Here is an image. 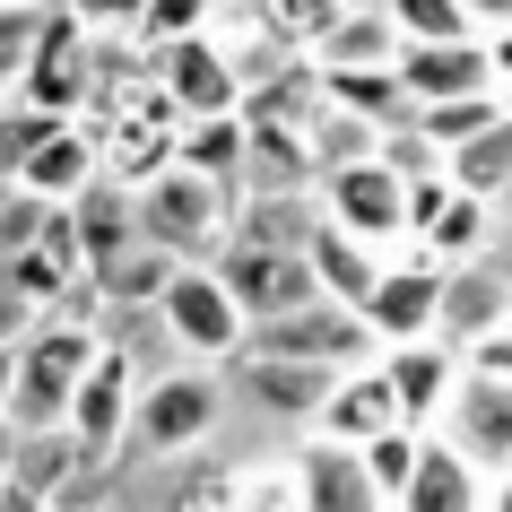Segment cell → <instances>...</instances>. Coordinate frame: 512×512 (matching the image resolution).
Listing matches in <instances>:
<instances>
[{"label": "cell", "instance_id": "e0dca14e", "mask_svg": "<svg viewBox=\"0 0 512 512\" xmlns=\"http://www.w3.org/2000/svg\"><path fill=\"white\" fill-rule=\"evenodd\" d=\"M400 87L426 105H460V96H495V61L486 44H408L400 53Z\"/></svg>", "mask_w": 512, "mask_h": 512}, {"label": "cell", "instance_id": "f1b7e54d", "mask_svg": "<svg viewBox=\"0 0 512 512\" xmlns=\"http://www.w3.org/2000/svg\"><path fill=\"white\" fill-rule=\"evenodd\" d=\"M426 443H434V434H417V426H391L382 443H365V478L382 486V504H391V512L408 504V486H417V469H426Z\"/></svg>", "mask_w": 512, "mask_h": 512}, {"label": "cell", "instance_id": "9a60e30c", "mask_svg": "<svg viewBox=\"0 0 512 512\" xmlns=\"http://www.w3.org/2000/svg\"><path fill=\"white\" fill-rule=\"evenodd\" d=\"M400 53H408V35L391 18V0H339L313 61H322V79H339V70H400Z\"/></svg>", "mask_w": 512, "mask_h": 512}, {"label": "cell", "instance_id": "d6986e66", "mask_svg": "<svg viewBox=\"0 0 512 512\" xmlns=\"http://www.w3.org/2000/svg\"><path fill=\"white\" fill-rule=\"evenodd\" d=\"M70 217H79V235H87V270H96V287H105V278L139 252V191L105 174V183L87 191V200H79Z\"/></svg>", "mask_w": 512, "mask_h": 512}, {"label": "cell", "instance_id": "8fae6325", "mask_svg": "<svg viewBox=\"0 0 512 512\" xmlns=\"http://www.w3.org/2000/svg\"><path fill=\"white\" fill-rule=\"evenodd\" d=\"M139 365L122 348L105 339V356H96V374L79 382V408H70V434H79V452L87 460H105V452H122L131 443V426H139Z\"/></svg>", "mask_w": 512, "mask_h": 512}, {"label": "cell", "instance_id": "d590c367", "mask_svg": "<svg viewBox=\"0 0 512 512\" xmlns=\"http://www.w3.org/2000/svg\"><path fill=\"white\" fill-rule=\"evenodd\" d=\"M18 408V339H0V417Z\"/></svg>", "mask_w": 512, "mask_h": 512}, {"label": "cell", "instance_id": "603a6c76", "mask_svg": "<svg viewBox=\"0 0 512 512\" xmlns=\"http://www.w3.org/2000/svg\"><path fill=\"white\" fill-rule=\"evenodd\" d=\"M322 96L339 113H356V122H374L382 139L417 122V96L400 87V70H339V79H322Z\"/></svg>", "mask_w": 512, "mask_h": 512}, {"label": "cell", "instance_id": "cb8c5ba5", "mask_svg": "<svg viewBox=\"0 0 512 512\" xmlns=\"http://www.w3.org/2000/svg\"><path fill=\"white\" fill-rule=\"evenodd\" d=\"M322 191H304V200H243V226L235 243H252V252H313V235H322Z\"/></svg>", "mask_w": 512, "mask_h": 512}, {"label": "cell", "instance_id": "7a4b0ae2", "mask_svg": "<svg viewBox=\"0 0 512 512\" xmlns=\"http://www.w3.org/2000/svg\"><path fill=\"white\" fill-rule=\"evenodd\" d=\"M105 356V330L70 322V313H44V322L18 339V426L27 434H70V408H79V382L96 374Z\"/></svg>", "mask_w": 512, "mask_h": 512}, {"label": "cell", "instance_id": "836d02e7", "mask_svg": "<svg viewBox=\"0 0 512 512\" xmlns=\"http://www.w3.org/2000/svg\"><path fill=\"white\" fill-rule=\"evenodd\" d=\"M469 374H478V382H512V330H504V339H486V348L469 356Z\"/></svg>", "mask_w": 512, "mask_h": 512}, {"label": "cell", "instance_id": "9c48e42d", "mask_svg": "<svg viewBox=\"0 0 512 512\" xmlns=\"http://www.w3.org/2000/svg\"><path fill=\"white\" fill-rule=\"evenodd\" d=\"M261 356H287V365H322V374H365V365H382V339L365 313H348V304H313V313H296V322H278L252 339Z\"/></svg>", "mask_w": 512, "mask_h": 512}, {"label": "cell", "instance_id": "d6a6232c", "mask_svg": "<svg viewBox=\"0 0 512 512\" xmlns=\"http://www.w3.org/2000/svg\"><path fill=\"white\" fill-rule=\"evenodd\" d=\"M382 165H391V174H400L408 191H417V183H452V157H443V148H434V139L417 131V122L382 139Z\"/></svg>", "mask_w": 512, "mask_h": 512}, {"label": "cell", "instance_id": "8d00e7d4", "mask_svg": "<svg viewBox=\"0 0 512 512\" xmlns=\"http://www.w3.org/2000/svg\"><path fill=\"white\" fill-rule=\"evenodd\" d=\"M486 512H512V478H495V486H486Z\"/></svg>", "mask_w": 512, "mask_h": 512}, {"label": "cell", "instance_id": "ba28073f", "mask_svg": "<svg viewBox=\"0 0 512 512\" xmlns=\"http://www.w3.org/2000/svg\"><path fill=\"white\" fill-rule=\"evenodd\" d=\"M157 96L183 113V122H235V113L252 105V79H243L235 53H217L209 35H191L174 53H157Z\"/></svg>", "mask_w": 512, "mask_h": 512}, {"label": "cell", "instance_id": "f546056e", "mask_svg": "<svg viewBox=\"0 0 512 512\" xmlns=\"http://www.w3.org/2000/svg\"><path fill=\"white\" fill-rule=\"evenodd\" d=\"M44 18H53V9L0 0V105H18V87H27V70H35V44H44Z\"/></svg>", "mask_w": 512, "mask_h": 512}, {"label": "cell", "instance_id": "83f0119b", "mask_svg": "<svg viewBox=\"0 0 512 512\" xmlns=\"http://www.w3.org/2000/svg\"><path fill=\"white\" fill-rule=\"evenodd\" d=\"M87 469L79 434H27V452H18V486L44 495V504H70V478Z\"/></svg>", "mask_w": 512, "mask_h": 512}, {"label": "cell", "instance_id": "8992f818", "mask_svg": "<svg viewBox=\"0 0 512 512\" xmlns=\"http://www.w3.org/2000/svg\"><path fill=\"white\" fill-rule=\"evenodd\" d=\"M217 278L235 287L252 339H261V330H278V322H296V313H313V304H330L304 252H252V243H235V252L217 261Z\"/></svg>", "mask_w": 512, "mask_h": 512}, {"label": "cell", "instance_id": "ab89813d", "mask_svg": "<svg viewBox=\"0 0 512 512\" xmlns=\"http://www.w3.org/2000/svg\"><path fill=\"white\" fill-rule=\"evenodd\" d=\"M0 495H9V478H0Z\"/></svg>", "mask_w": 512, "mask_h": 512}, {"label": "cell", "instance_id": "277c9868", "mask_svg": "<svg viewBox=\"0 0 512 512\" xmlns=\"http://www.w3.org/2000/svg\"><path fill=\"white\" fill-rule=\"evenodd\" d=\"M217 408H226V391H217V374H200V365H183V374H148L131 443L148 460H183V452H200V443L217 434Z\"/></svg>", "mask_w": 512, "mask_h": 512}, {"label": "cell", "instance_id": "4fadbf2b", "mask_svg": "<svg viewBox=\"0 0 512 512\" xmlns=\"http://www.w3.org/2000/svg\"><path fill=\"white\" fill-rule=\"evenodd\" d=\"M443 443H452L486 486L512 478V382H478L469 374L460 400H452V417H443Z\"/></svg>", "mask_w": 512, "mask_h": 512}, {"label": "cell", "instance_id": "d4e9b609", "mask_svg": "<svg viewBox=\"0 0 512 512\" xmlns=\"http://www.w3.org/2000/svg\"><path fill=\"white\" fill-rule=\"evenodd\" d=\"M400 512H486V478L443 443V434H434V443H426V469H417V486H408Z\"/></svg>", "mask_w": 512, "mask_h": 512}, {"label": "cell", "instance_id": "4316f807", "mask_svg": "<svg viewBox=\"0 0 512 512\" xmlns=\"http://www.w3.org/2000/svg\"><path fill=\"white\" fill-rule=\"evenodd\" d=\"M452 191H469V200H486V209L512 191V113H504L486 139H469V148L452 157Z\"/></svg>", "mask_w": 512, "mask_h": 512}, {"label": "cell", "instance_id": "f35d334b", "mask_svg": "<svg viewBox=\"0 0 512 512\" xmlns=\"http://www.w3.org/2000/svg\"><path fill=\"white\" fill-rule=\"evenodd\" d=\"M495 270H504V278H512V243H504V252H495Z\"/></svg>", "mask_w": 512, "mask_h": 512}, {"label": "cell", "instance_id": "7c38bea8", "mask_svg": "<svg viewBox=\"0 0 512 512\" xmlns=\"http://www.w3.org/2000/svg\"><path fill=\"white\" fill-rule=\"evenodd\" d=\"M382 382H391V400H400V426L443 434V417H452L469 365H460L443 339H426V348H391V356H382Z\"/></svg>", "mask_w": 512, "mask_h": 512}, {"label": "cell", "instance_id": "1f68e13d", "mask_svg": "<svg viewBox=\"0 0 512 512\" xmlns=\"http://www.w3.org/2000/svg\"><path fill=\"white\" fill-rule=\"evenodd\" d=\"M174 278H183V261H165V252H148V243H139L131 261L105 278V304H148V313H157V304L174 296Z\"/></svg>", "mask_w": 512, "mask_h": 512}, {"label": "cell", "instance_id": "e575fe53", "mask_svg": "<svg viewBox=\"0 0 512 512\" xmlns=\"http://www.w3.org/2000/svg\"><path fill=\"white\" fill-rule=\"evenodd\" d=\"M18 452H27V426H18V417H0V478H18Z\"/></svg>", "mask_w": 512, "mask_h": 512}, {"label": "cell", "instance_id": "74e56055", "mask_svg": "<svg viewBox=\"0 0 512 512\" xmlns=\"http://www.w3.org/2000/svg\"><path fill=\"white\" fill-rule=\"evenodd\" d=\"M495 235L512 243V191H504V200H495Z\"/></svg>", "mask_w": 512, "mask_h": 512}, {"label": "cell", "instance_id": "5bb4252c", "mask_svg": "<svg viewBox=\"0 0 512 512\" xmlns=\"http://www.w3.org/2000/svg\"><path fill=\"white\" fill-rule=\"evenodd\" d=\"M512 330V278L495 270V261H469V270L443 278V348L469 365V356L486 348V339H504Z\"/></svg>", "mask_w": 512, "mask_h": 512}, {"label": "cell", "instance_id": "484cf974", "mask_svg": "<svg viewBox=\"0 0 512 512\" xmlns=\"http://www.w3.org/2000/svg\"><path fill=\"white\" fill-rule=\"evenodd\" d=\"M174 165H191V174H209V183L243 191V165H252V122H183V148H174Z\"/></svg>", "mask_w": 512, "mask_h": 512}, {"label": "cell", "instance_id": "3957f363", "mask_svg": "<svg viewBox=\"0 0 512 512\" xmlns=\"http://www.w3.org/2000/svg\"><path fill=\"white\" fill-rule=\"evenodd\" d=\"M157 322H165V339H174L200 374H217V365H243V356H252V322H243L235 287H226L217 270H183V278H174V296L157 304Z\"/></svg>", "mask_w": 512, "mask_h": 512}, {"label": "cell", "instance_id": "2e32d148", "mask_svg": "<svg viewBox=\"0 0 512 512\" xmlns=\"http://www.w3.org/2000/svg\"><path fill=\"white\" fill-rule=\"evenodd\" d=\"M296 512H391V504H382V486L365 478V452L313 434L296 452Z\"/></svg>", "mask_w": 512, "mask_h": 512}, {"label": "cell", "instance_id": "30bf717a", "mask_svg": "<svg viewBox=\"0 0 512 512\" xmlns=\"http://www.w3.org/2000/svg\"><path fill=\"white\" fill-rule=\"evenodd\" d=\"M443 278L452 270H434L426 252H408V261H391L374 287V304H365V322H374L382 356L391 348H426V339H443Z\"/></svg>", "mask_w": 512, "mask_h": 512}, {"label": "cell", "instance_id": "ffe728a7", "mask_svg": "<svg viewBox=\"0 0 512 512\" xmlns=\"http://www.w3.org/2000/svg\"><path fill=\"white\" fill-rule=\"evenodd\" d=\"M400 426V400H391V382H382V365H365V374H339V391H330L322 408V443H348V452H365V443H382V434Z\"/></svg>", "mask_w": 512, "mask_h": 512}, {"label": "cell", "instance_id": "5b68a950", "mask_svg": "<svg viewBox=\"0 0 512 512\" xmlns=\"http://www.w3.org/2000/svg\"><path fill=\"white\" fill-rule=\"evenodd\" d=\"M87 44H96L87 9H53V18H44V44H35V70H27V87H18V113H35V122H79V105L96 96Z\"/></svg>", "mask_w": 512, "mask_h": 512}, {"label": "cell", "instance_id": "7402d4cb", "mask_svg": "<svg viewBox=\"0 0 512 512\" xmlns=\"http://www.w3.org/2000/svg\"><path fill=\"white\" fill-rule=\"evenodd\" d=\"M304 261H313V278H322V296H330V304H348V313H365V304H374V287H382V270H391L374 243L339 235V226H322Z\"/></svg>", "mask_w": 512, "mask_h": 512}, {"label": "cell", "instance_id": "52a82bcc", "mask_svg": "<svg viewBox=\"0 0 512 512\" xmlns=\"http://www.w3.org/2000/svg\"><path fill=\"white\" fill-rule=\"evenodd\" d=\"M322 217L339 226V235L374 243L382 261H408L417 243H408V183L391 174V165H356V174H330L322 183Z\"/></svg>", "mask_w": 512, "mask_h": 512}, {"label": "cell", "instance_id": "ac0fdd59", "mask_svg": "<svg viewBox=\"0 0 512 512\" xmlns=\"http://www.w3.org/2000/svg\"><path fill=\"white\" fill-rule=\"evenodd\" d=\"M252 122V113H243ZM322 191V165H313V139L287 131V122H252V165H243V200H304Z\"/></svg>", "mask_w": 512, "mask_h": 512}, {"label": "cell", "instance_id": "6da1fadb", "mask_svg": "<svg viewBox=\"0 0 512 512\" xmlns=\"http://www.w3.org/2000/svg\"><path fill=\"white\" fill-rule=\"evenodd\" d=\"M235 226H243V191L209 183V174H157V183L139 191V243L165 252V261H183V270H217L226 252H235Z\"/></svg>", "mask_w": 512, "mask_h": 512}, {"label": "cell", "instance_id": "4dcf8cb0", "mask_svg": "<svg viewBox=\"0 0 512 512\" xmlns=\"http://www.w3.org/2000/svg\"><path fill=\"white\" fill-rule=\"evenodd\" d=\"M408 44H478V9L469 0H391Z\"/></svg>", "mask_w": 512, "mask_h": 512}, {"label": "cell", "instance_id": "44dd1931", "mask_svg": "<svg viewBox=\"0 0 512 512\" xmlns=\"http://www.w3.org/2000/svg\"><path fill=\"white\" fill-rule=\"evenodd\" d=\"M243 374V391L261 408H278V417H304V426H322V408H330V391H339V374H322V365H287V356H243L235 365Z\"/></svg>", "mask_w": 512, "mask_h": 512}]
</instances>
